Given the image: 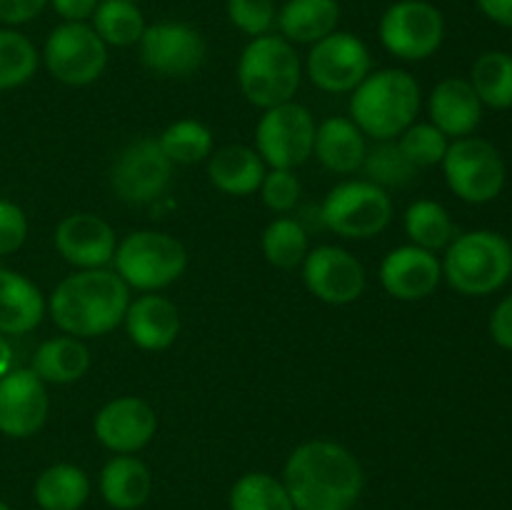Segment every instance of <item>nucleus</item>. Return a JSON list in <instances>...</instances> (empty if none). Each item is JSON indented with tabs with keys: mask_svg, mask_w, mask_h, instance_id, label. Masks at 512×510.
Listing matches in <instances>:
<instances>
[{
	"mask_svg": "<svg viewBox=\"0 0 512 510\" xmlns=\"http://www.w3.org/2000/svg\"><path fill=\"white\" fill-rule=\"evenodd\" d=\"M283 485L295 510H350L363 495L360 460L335 440H308L288 455Z\"/></svg>",
	"mask_w": 512,
	"mask_h": 510,
	"instance_id": "obj_1",
	"label": "nucleus"
},
{
	"mask_svg": "<svg viewBox=\"0 0 512 510\" xmlns=\"http://www.w3.org/2000/svg\"><path fill=\"white\" fill-rule=\"evenodd\" d=\"M130 305V288L105 268L78 270L58 283L50 295L53 323L73 338H100L118 328Z\"/></svg>",
	"mask_w": 512,
	"mask_h": 510,
	"instance_id": "obj_2",
	"label": "nucleus"
},
{
	"mask_svg": "<svg viewBox=\"0 0 512 510\" xmlns=\"http://www.w3.org/2000/svg\"><path fill=\"white\" fill-rule=\"evenodd\" d=\"M420 110V85L403 68L370 73L350 95V120L373 140L400 138Z\"/></svg>",
	"mask_w": 512,
	"mask_h": 510,
	"instance_id": "obj_3",
	"label": "nucleus"
},
{
	"mask_svg": "<svg viewBox=\"0 0 512 510\" xmlns=\"http://www.w3.org/2000/svg\"><path fill=\"white\" fill-rule=\"evenodd\" d=\"M303 65L298 50L283 35H260L243 48L238 60V85L255 108L290 103L300 88Z\"/></svg>",
	"mask_w": 512,
	"mask_h": 510,
	"instance_id": "obj_4",
	"label": "nucleus"
},
{
	"mask_svg": "<svg viewBox=\"0 0 512 510\" xmlns=\"http://www.w3.org/2000/svg\"><path fill=\"white\" fill-rule=\"evenodd\" d=\"M512 275V245L495 230H470L448 245L443 278L458 293L480 298L503 288Z\"/></svg>",
	"mask_w": 512,
	"mask_h": 510,
	"instance_id": "obj_5",
	"label": "nucleus"
},
{
	"mask_svg": "<svg viewBox=\"0 0 512 510\" xmlns=\"http://www.w3.org/2000/svg\"><path fill=\"white\" fill-rule=\"evenodd\" d=\"M115 273L128 288L155 293L173 285L188 268V253L183 243L160 230L130 233L115 250Z\"/></svg>",
	"mask_w": 512,
	"mask_h": 510,
	"instance_id": "obj_6",
	"label": "nucleus"
},
{
	"mask_svg": "<svg viewBox=\"0 0 512 510\" xmlns=\"http://www.w3.org/2000/svg\"><path fill=\"white\" fill-rule=\"evenodd\" d=\"M320 218L340 238L368 240L390 225L393 200L388 190L370 180H345L325 195Z\"/></svg>",
	"mask_w": 512,
	"mask_h": 510,
	"instance_id": "obj_7",
	"label": "nucleus"
},
{
	"mask_svg": "<svg viewBox=\"0 0 512 510\" xmlns=\"http://www.w3.org/2000/svg\"><path fill=\"white\" fill-rule=\"evenodd\" d=\"M448 188L470 205H483L498 198L505 188L508 168L493 143L483 138H458L448 145L443 158Z\"/></svg>",
	"mask_w": 512,
	"mask_h": 510,
	"instance_id": "obj_8",
	"label": "nucleus"
},
{
	"mask_svg": "<svg viewBox=\"0 0 512 510\" xmlns=\"http://www.w3.org/2000/svg\"><path fill=\"white\" fill-rule=\"evenodd\" d=\"M380 43L408 63L430 58L445 40V18L430 0H398L380 18Z\"/></svg>",
	"mask_w": 512,
	"mask_h": 510,
	"instance_id": "obj_9",
	"label": "nucleus"
},
{
	"mask_svg": "<svg viewBox=\"0 0 512 510\" xmlns=\"http://www.w3.org/2000/svg\"><path fill=\"white\" fill-rule=\"evenodd\" d=\"M43 60L58 83L83 88L95 83L108 68V45L100 40L93 25L60 23L45 40Z\"/></svg>",
	"mask_w": 512,
	"mask_h": 510,
	"instance_id": "obj_10",
	"label": "nucleus"
},
{
	"mask_svg": "<svg viewBox=\"0 0 512 510\" xmlns=\"http://www.w3.org/2000/svg\"><path fill=\"white\" fill-rule=\"evenodd\" d=\"M315 120L300 103H283L268 108L255 128L258 155L278 170H293L313 155Z\"/></svg>",
	"mask_w": 512,
	"mask_h": 510,
	"instance_id": "obj_11",
	"label": "nucleus"
},
{
	"mask_svg": "<svg viewBox=\"0 0 512 510\" xmlns=\"http://www.w3.org/2000/svg\"><path fill=\"white\" fill-rule=\"evenodd\" d=\"M305 70L323 93H353L373 73V55L358 35L335 30L313 43Z\"/></svg>",
	"mask_w": 512,
	"mask_h": 510,
	"instance_id": "obj_12",
	"label": "nucleus"
},
{
	"mask_svg": "<svg viewBox=\"0 0 512 510\" xmlns=\"http://www.w3.org/2000/svg\"><path fill=\"white\" fill-rule=\"evenodd\" d=\"M173 163L155 138H138L125 145L110 168V185L128 205H148L168 190Z\"/></svg>",
	"mask_w": 512,
	"mask_h": 510,
	"instance_id": "obj_13",
	"label": "nucleus"
},
{
	"mask_svg": "<svg viewBox=\"0 0 512 510\" xmlns=\"http://www.w3.org/2000/svg\"><path fill=\"white\" fill-rule=\"evenodd\" d=\"M138 45L143 65L160 78H188L198 73L208 55L203 33L183 20L148 25Z\"/></svg>",
	"mask_w": 512,
	"mask_h": 510,
	"instance_id": "obj_14",
	"label": "nucleus"
},
{
	"mask_svg": "<svg viewBox=\"0 0 512 510\" xmlns=\"http://www.w3.org/2000/svg\"><path fill=\"white\" fill-rule=\"evenodd\" d=\"M303 280L310 295L328 305H348L363 295L365 268L350 250L318 245L303 260Z\"/></svg>",
	"mask_w": 512,
	"mask_h": 510,
	"instance_id": "obj_15",
	"label": "nucleus"
},
{
	"mask_svg": "<svg viewBox=\"0 0 512 510\" xmlns=\"http://www.w3.org/2000/svg\"><path fill=\"white\" fill-rule=\"evenodd\" d=\"M93 430L95 438L115 455H135L155 438L158 415L143 398L120 395L98 410Z\"/></svg>",
	"mask_w": 512,
	"mask_h": 510,
	"instance_id": "obj_16",
	"label": "nucleus"
},
{
	"mask_svg": "<svg viewBox=\"0 0 512 510\" xmlns=\"http://www.w3.org/2000/svg\"><path fill=\"white\" fill-rule=\"evenodd\" d=\"M48 410V390L33 370L18 368L0 378V433L30 438L45 425Z\"/></svg>",
	"mask_w": 512,
	"mask_h": 510,
	"instance_id": "obj_17",
	"label": "nucleus"
},
{
	"mask_svg": "<svg viewBox=\"0 0 512 510\" xmlns=\"http://www.w3.org/2000/svg\"><path fill=\"white\" fill-rule=\"evenodd\" d=\"M55 248L78 270L105 268L115 258L118 240L108 220L93 213L65 215L55 228Z\"/></svg>",
	"mask_w": 512,
	"mask_h": 510,
	"instance_id": "obj_18",
	"label": "nucleus"
},
{
	"mask_svg": "<svg viewBox=\"0 0 512 510\" xmlns=\"http://www.w3.org/2000/svg\"><path fill=\"white\" fill-rule=\"evenodd\" d=\"M443 280V263L430 250L418 245H400L380 263V283L385 293L403 303L425 300Z\"/></svg>",
	"mask_w": 512,
	"mask_h": 510,
	"instance_id": "obj_19",
	"label": "nucleus"
},
{
	"mask_svg": "<svg viewBox=\"0 0 512 510\" xmlns=\"http://www.w3.org/2000/svg\"><path fill=\"white\" fill-rule=\"evenodd\" d=\"M430 123L448 138H468L483 120V103L465 78H445L428 100Z\"/></svg>",
	"mask_w": 512,
	"mask_h": 510,
	"instance_id": "obj_20",
	"label": "nucleus"
},
{
	"mask_svg": "<svg viewBox=\"0 0 512 510\" xmlns=\"http://www.w3.org/2000/svg\"><path fill=\"white\" fill-rule=\"evenodd\" d=\"M130 340L143 350H165L180 333L178 305L165 295H140L130 300L123 318Z\"/></svg>",
	"mask_w": 512,
	"mask_h": 510,
	"instance_id": "obj_21",
	"label": "nucleus"
},
{
	"mask_svg": "<svg viewBox=\"0 0 512 510\" xmlns=\"http://www.w3.org/2000/svg\"><path fill=\"white\" fill-rule=\"evenodd\" d=\"M313 153L330 173L348 175L360 170L368 145H365L363 130L353 120L335 115V118L323 120L315 130Z\"/></svg>",
	"mask_w": 512,
	"mask_h": 510,
	"instance_id": "obj_22",
	"label": "nucleus"
},
{
	"mask_svg": "<svg viewBox=\"0 0 512 510\" xmlns=\"http://www.w3.org/2000/svg\"><path fill=\"white\" fill-rule=\"evenodd\" d=\"M45 298L38 285L15 270L0 268V333L25 335L40 325Z\"/></svg>",
	"mask_w": 512,
	"mask_h": 510,
	"instance_id": "obj_23",
	"label": "nucleus"
},
{
	"mask_svg": "<svg viewBox=\"0 0 512 510\" xmlns=\"http://www.w3.org/2000/svg\"><path fill=\"white\" fill-rule=\"evenodd\" d=\"M100 495L115 510H138L153 493V475L135 455H115L100 470Z\"/></svg>",
	"mask_w": 512,
	"mask_h": 510,
	"instance_id": "obj_24",
	"label": "nucleus"
},
{
	"mask_svg": "<svg viewBox=\"0 0 512 510\" xmlns=\"http://www.w3.org/2000/svg\"><path fill=\"white\" fill-rule=\"evenodd\" d=\"M210 183L225 195H253L265 180V160L248 145H225L208 158Z\"/></svg>",
	"mask_w": 512,
	"mask_h": 510,
	"instance_id": "obj_25",
	"label": "nucleus"
},
{
	"mask_svg": "<svg viewBox=\"0 0 512 510\" xmlns=\"http://www.w3.org/2000/svg\"><path fill=\"white\" fill-rule=\"evenodd\" d=\"M340 23L338 0H288L278 10L275 25L288 43L313 45L335 33Z\"/></svg>",
	"mask_w": 512,
	"mask_h": 510,
	"instance_id": "obj_26",
	"label": "nucleus"
},
{
	"mask_svg": "<svg viewBox=\"0 0 512 510\" xmlns=\"http://www.w3.org/2000/svg\"><path fill=\"white\" fill-rule=\"evenodd\" d=\"M90 368V350L85 343L73 335H60V338H50L35 350L33 355V373L38 375L43 383H75L83 378Z\"/></svg>",
	"mask_w": 512,
	"mask_h": 510,
	"instance_id": "obj_27",
	"label": "nucleus"
},
{
	"mask_svg": "<svg viewBox=\"0 0 512 510\" xmlns=\"http://www.w3.org/2000/svg\"><path fill=\"white\" fill-rule=\"evenodd\" d=\"M35 503L40 510H80L90 498V478L73 463H55L35 480Z\"/></svg>",
	"mask_w": 512,
	"mask_h": 510,
	"instance_id": "obj_28",
	"label": "nucleus"
},
{
	"mask_svg": "<svg viewBox=\"0 0 512 510\" xmlns=\"http://www.w3.org/2000/svg\"><path fill=\"white\" fill-rule=\"evenodd\" d=\"M470 85L485 108H512V55L503 50H488L473 63Z\"/></svg>",
	"mask_w": 512,
	"mask_h": 510,
	"instance_id": "obj_29",
	"label": "nucleus"
},
{
	"mask_svg": "<svg viewBox=\"0 0 512 510\" xmlns=\"http://www.w3.org/2000/svg\"><path fill=\"white\" fill-rule=\"evenodd\" d=\"M93 30L100 35L105 45L128 48L140 43L145 33V18L140 8L130 0H100L98 10L93 13Z\"/></svg>",
	"mask_w": 512,
	"mask_h": 510,
	"instance_id": "obj_30",
	"label": "nucleus"
},
{
	"mask_svg": "<svg viewBox=\"0 0 512 510\" xmlns=\"http://www.w3.org/2000/svg\"><path fill=\"white\" fill-rule=\"evenodd\" d=\"M405 233L418 248L443 250L453 243L455 225L450 220V213L435 200H415L405 213Z\"/></svg>",
	"mask_w": 512,
	"mask_h": 510,
	"instance_id": "obj_31",
	"label": "nucleus"
},
{
	"mask_svg": "<svg viewBox=\"0 0 512 510\" xmlns=\"http://www.w3.org/2000/svg\"><path fill=\"white\" fill-rule=\"evenodd\" d=\"M158 143L173 165L203 163L213 155V133H210V128L190 118L175 120L173 125H168L160 133Z\"/></svg>",
	"mask_w": 512,
	"mask_h": 510,
	"instance_id": "obj_32",
	"label": "nucleus"
},
{
	"mask_svg": "<svg viewBox=\"0 0 512 510\" xmlns=\"http://www.w3.org/2000/svg\"><path fill=\"white\" fill-rule=\"evenodd\" d=\"M230 510H295L283 480L268 473H245L230 488Z\"/></svg>",
	"mask_w": 512,
	"mask_h": 510,
	"instance_id": "obj_33",
	"label": "nucleus"
},
{
	"mask_svg": "<svg viewBox=\"0 0 512 510\" xmlns=\"http://www.w3.org/2000/svg\"><path fill=\"white\" fill-rule=\"evenodd\" d=\"M308 250V233L295 218H275L263 230V255L275 268H298V265H303Z\"/></svg>",
	"mask_w": 512,
	"mask_h": 510,
	"instance_id": "obj_34",
	"label": "nucleus"
},
{
	"mask_svg": "<svg viewBox=\"0 0 512 510\" xmlns=\"http://www.w3.org/2000/svg\"><path fill=\"white\" fill-rule=\"evenodd\" d=\"M38 70V50L28 35L0 28V90L28 83Z\"/></svg>",
	"mask_w": 512,
	"mask_h": 510,
	"instance_id": "obj_35",
	"label": "nucleus"
},
{
	"mask_svg": "<svg viewBox=\"0 0 512 510\" xmlns=\"http://www.w3.org/2000/svg\"><path fill=\"white\" fill-rule=\"evenodd\" d=\"M360 168L365 178L380 188H405L418 175V168L400 153L398 143L393 140H380L373 150H368Z\"/></svg>",
	"mask_w": 512,
	"mask_h": 510,
	"instance_id": "obj_36",
	"label": "nucleus"
},
{
	"mask_svg": "<svg viewBox=\"0 0 512 510\" xmlns=\"http://www.w3.org/2000/svg\"><path fill=\"white\" fill-rule=\"evenodd\" d=\"M395 143L415 168H430V165L443 163L450 145L448 135L440 133L433 123H413Z\"/></svg>",
	"mask_w": 512,
	"mask_h": 510,
	"instance_id": "obj_37",
	"label": "nucleus"
},
{
	"mask_svg": "<svg viewBox=\"0 0 512 510\" xmlns=\"http://www.w3.org/2000/svg\"><path fill=\"white\" fill-rule=\"evenodd\" d=\"M225 10H228L230 23L250 38L268 35L278 20L275 0H228Z\"/></svg>",
	"mask_w": 512,
	"mask_h": 510,
	"instance_id": "obj_38",
	"label": "nucleus"
},
{
	"mask_svg": "<svg viewBox=\"0 0 512 510\" xmlns=\"http://www.w3.org/2000/svg\"><path fill=\"white\" fill-rule=\"evenodd\" d=\"M260 193H263V203L273 213H290L298 205L303 188H300V180L295 178L293 170L273 168L270 173H265Z\"/></svg>",
	"mask_w": 512,
	"mask_h": 510,
	"instance_id": "obj_39",
	"label": "nucleus"
},
{
	"mask_svg": "<svg viewBox=\"0 0 512 510\" xmlns=\"http://www.w3.org/2000/svg\"><path fill=\"white\" fill-rule=\"evenodd\" d=\"M28 238V218L23 210L10 200H0V255L20 250Z\"/></svg>",
	"mask_w": 512,
	"mask_h": 510,
	"instance_id": "obj_40",
	"label": "nucleus"
},
{
	"mask_svg": "<svg viewBox=\"0 0 512 510\" xmlns=\"http://www.w3.org/2000/svg\"><path fill=\"white\" fill-rule=\"evenodd\" d=\"M48 0H0V25H23L38 18Z\"/></svg>",
	"mask_w": 512,
	"mask_h": 510,
	"instance_id": "obj_41",
	"label": "nucleus"
},
{
	"mask_svg": "<svg viewBox=\"0 0 512 510\" xmlns=\"http://www.w3.org/2000/svg\"><path fill=\"white\" fill-rule=\"evenodd\" d=\"M490 335L500 348L512 350V293L495 305L490 315Z\"/></svg>",
	"mask_w": 512,
	"mask_h": 510,
	"instance_id": "obj_42",
	"label": "nucleus"
},
{
	"mask_svg": "<svg viewBox=\"0 0 512 510\" xmlns=\"http://www.w3.org/2000/svg\"><path fill=\"white\" fill-rule=\"evenodd\" d=\"M48 3L63 18V23H85L93 18L100 0H48Z\"/></svg>",
	"mask_w": 512,
	"mask_h": 510,
	"instance_id": "obj_43",
	"label": "nucleus"
},
{
	"mask_svg": "<svg viewBox=\"0 0 512 510\" xmlns=\"http://www.w3.org/2000/svg\"><path fill=\"white\" fill-rule=\"evenodd\" d=\"M475 3L485 18L503 25V28H512V0H475Z\"/></svg>",
	"mask_w": 512,
	"mask_h": 510,
	"instance_id": "obj_44",
	"label": "nucleus"
},
{
	"mask_svg": "<svg viewBox=\"0 0 512 510\" xmlns=\"http://www.w3.org/2000/svg\"><path fill=\"white\" fill-rule=\"evenodd\" d=\"M10 370H13V348H10V343L5 340V335L0 333V378L8 375Z\"/></svg>",
	"mask_w": 512,
	"mask_h": 510,
	"instance_id": "obj_45",
	"label": "nucleus"
},
{
	"mask_svg": "<svg viewBox=\"0 0 512 510\" xmlns=\"http://www.w3.org/2000/svg\"><path fill=\"white\" fill-rule=\"evenodd\" d=\"M0 510H10V505H8V503H3V500H0Z\"/></svg>",
	"mask_w": 512,
	"mask_h": 510,
	"instance_id": "obj_46",
	"label": "nucleus"
},
{
	"mask_svg": "<svg viewBox=\"0 0 512 510\" xmlns=\"http://www.w3.org/2000/svg\"><path fill=\"white\" fill-rule=\"evenodd\" d=\"M130 3H135V0H130Z\"/></svg>",
	"mask_w": 512,
	"mask_h": 510,
	"instance_id": "obj_47",
	"label": "nucleus"
}]
</instances>
